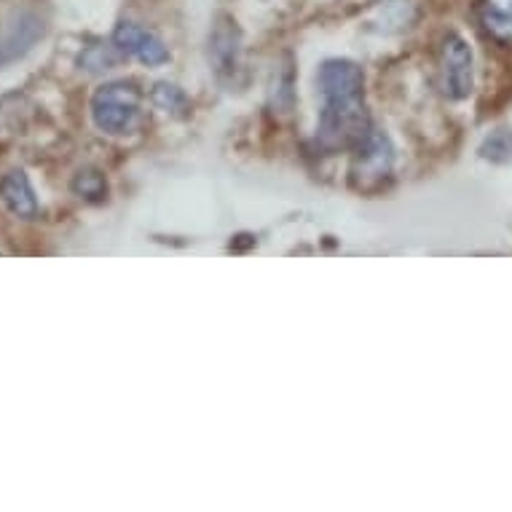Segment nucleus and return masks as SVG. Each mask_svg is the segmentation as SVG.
Instances as JSON below:
<instances>
[{
    "mask_svg": "<svg viewBox=\"0 0 512 512\" xmlns=\"http://www.w3.org/2000/svg\"><path fill=\"white\" fill-rule=\"evenodd\" d=\"M319 89H322V97L330 100V97H354V94H362V70L349 62V59H328L322 68H319Z\"/></svg>",
    "mask_w": 512,
    "mask_h": 512,
    "instance_id": "6",
    "label": "nucleus"
},
{
    "mask_svg": "<svg viewBox=\"0 0 512 512\" xmlns=\"http://www.w3.org/2000/svg\"><path fill=\"white\" fill-rule=\"evenodd\" d=\"M113 41H116V49L124 51V54H135L140 62L145 65H164L169 59L167 46L156 38V35L145 33L143 27L132 25V22H121L113 33Z\"/></svg>",
    "mask_w": 512,
    "mask_h": 512,
    "instance_id": "5",
    "label": "nucleus"
},
{
    "mask_svg": "<svg viewBox=\"0 0 512 512\" xmlns=\"http://www.w3.org/2000/svg\"><path fill=\"white\" fill-rule=\"evenodd\" d=\"M41 35V19L33 17V14H22L14 25H9L3 38H0V62H11V59L22 57Z\"/></svg>",
    "mask_w": 512,
    "mask_h": 512,
    "instance_id": "7",
    "label": "nucleus"
},
{
    "mask_svg": "<svg viewBox=\"0 0 512 512\" xmlns=\"http://www.w3.org/2000/svg\"><path fill=\"white\" fill-rule=\"evenodd\" d=\"M73 191L78 196H84V199H102L105 191H108V183H105V177L97 172V169H84V172H78L76 180H73Z\"/></svg>",
    "mask_w": 512,
    "mask_h": 512,
    "instance_id": "11",
    "label": "nucleus"
},
{
    "mask_svg": "<svg viewBox=\"0 0 512 512\" xmlns=\"http://www.w3.org/2000/svg\"><path fill=\"white\" fill-rule=\"evenodd\" d=\"M370 132V118L362 102V94L354 97H330L325 100V110L319 118L317 143L322 151H341L352 148L365 140Z\"/></svg>",
    "mask_w": 512,
    "mask_h": 512,
    "instance_id": "1",
    "label": "nucleus"
},
{
    "mask_svg": "<svg viewBox=\"0 0 512 512\" xmlns=\"http://www.w3.org/2000/svg\"><path fill=\"white\" fill-rule=\"evenodd\" d=\"M392 161H395V153H392L389 137L370 129L365 140L357 145V153H354V188H360V191H373V188H378V185L387 180L389 172H392Z\"/></svg>",
    "mask_w": 512,
    "mask_h": 512,
    "instance_id": "3",
    "label": "nucleus"
},
{
    "mask_svg": "<svg viewBox=\"0 0 512 512\" xmlns=\"http://www.w3.org/2000/svg\"><path fill=\"white\" fill-rule=\"evenodd\" d=\"M504 153H512V137L507 135V132H496V135L483 145V156H488V159L494 161H502L507 159Z\"/></svg>",
    "mask_w": 512,
    "mask_h": 512,
    "instance_id": "14",
    "label": "nucleus"
},
{
    "mask_svg": "<svg viewBox=\"0 0 512 512\" xmlns=\"http://www.w3.org/2000/svg\"><path fill=\"white\" fill-rule=\"evenodd\" d=\"M140 100H143V94L137 92L135 84L116 81V84L102 86L92 97L94 124L108 135L132 132L140 118Z\"/></svg>",
    "mask_w": 512,
    "mask_h": 512,
    "instance_id": "2",
    "label": "nucleus"
},
{
    "mask_svg": "<svg viewBox=\"0 0 512 512\" xmlns=\"http://www.w3.org/2000/svg\"><path fill=\"white\" fill-rule=\"evenodd\" d=\"M153 100H156L159 108H164L167 113H175V116H185V110H188V100H185V94L177 86L159 84L156 92H153Z\"/></svg>",
    "mask_w": 512,
    "mask_h": 512,
    "instance_id": "12",
    "label": "nucleus"
},
{
    "mask_svg": "<svg viewBox=\"0 0 512 512\" xmlns=\"http://www.w3.org/2000/svg\"><path fill=\"white\" fill-rule=\"evenodd\" d=\"M0 199L6 202L14 215L19 218H35L38 215V202H35L33 188H30V180H27L25 172H9V175L3 177V183H0Z\"/></svg>",
    "mask_w": 512,
    "mask_h": 512,
    "instance_id": "8",
    "label": "nucleus"
},
{
    "mask_svg": "<svg viewBox=\"0 0 512 512\" xmlns=\"http://www.w3.org/2000/svg\"><path fill=\"white\" fill-rule=\"evenodd\" d=\"M118 54L108 46H89V49L81 54V65L92 73H102V70H110L116 65Z\"/></svg>",
    "mask_w": 512,
    "mask_h": 512,
    "instance_id": "13",
    "label": "nucleus"
},
{
    "mask_svg": "<svg viewBox=\"0 0 512 512\" xmlns=\"http://www.w3.org/2000/svg\"><path fill=\"white\" fill-rule=\"evenodd\" d=\"M440 65H443V89L448 97L464 100L472 92V51L462 35L448 33L440 51Z\"/></svg>",
    "mask_w": 512,
    "mask_h": 512,
    "instance_id": "4",
    "label": "nucleus"
},
{
    "mask_svg": "<svg viewBox=\"0 0 512 512\" xmlns=\"http://www.w3.org/2000/svg\"><path fill=\"white\" fill-rule=\"evenodd\" d=\"M480 25L494 41L512 43V0H480Z\"/></svg>",
    "mask_w": 512,
    "mask_h": 512,
    "instance_id": "9",
    "label": "nucleus"
},
{
    "mask_svg": "<svg viewBox=\"0 0 512 512\" xmlns=\"http://www.w3.org/2000/svg\"><path fill=\"white\" fill-rule=\"evenodd\" d=\"M236 43H239V33L236 27L228 22V19H220V25L215 27V35H212L210 54L215 59L218 70H228L236 62Z\"/></svg>",
    "mask_w": 512,
    "mask_h": 512,
    "instance_id": "10",
    "label": "nucleus"
}]
</instances>
